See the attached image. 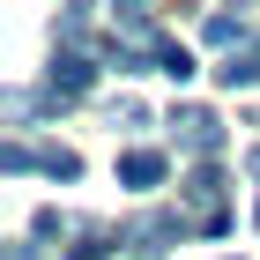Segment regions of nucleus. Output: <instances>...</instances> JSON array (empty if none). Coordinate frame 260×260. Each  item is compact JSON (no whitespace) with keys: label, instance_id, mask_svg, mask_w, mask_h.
Returning a JSON list of instances; mask_svg holds the SVG:
<instances>
[{"label":"nucleus","instance_id":"nucleus-1","mask_svg":"<svg viewBox=\"0 0 260 260\" xmlns=\"http://www.w3.org/2000/svg\"><path fill=\"white\" fill-rule=\"evenodd\" d=\"M0 171H8V179H22V171H45V179H82V156L75 149H60V141H8V149H0Z\"/></svg>","mask_w":260,"mask_h":260},{"label":"nucleus","instance_id":"nucleus-2","mask_svg":"<svg viewBox=\"0 0 260 260\" xmlns=\"http://www.w3.org/2000/svg\"><path fill=\"white\" fill-rule=\"evenodd\" d=\"M186 238H193V223H186L179 208H156V216H134V223L119 231V245H126L134 260H164L171 245H186Z\"/></svg>","mask_w":260,"mask_h":260},{"label":"nucleus","instance_id":"nucleus-3","mask_svg":"<svg viewBox=\"0 0 260 260\" xmlns=\"http://www.w3.org/2000/svg\"><path fill=\"white\" fill-rule=\"evenodd\" d=\"M171 134H179V149H193L201 164L223 156V119L208 112V104H171Z\"/></svg>","mask_w":260,"mask_h":260},{"label":"nucleus","instance_id":"nucleus-4","mask_svg":"<svg viewBox=\"0 0 260 260\" xmlns=\"http://www.w3.org/2000/svg\"><path fill=\"white\" fill-rule=\"evenodd\" d=\"M89 82H97V67H89V52H82V45H52V67H45V89H52V97H82V89H89Z\"/></svg>","mask_w":260,"mask_h":260},{"label":"nucleus","instance_id":"nucleus-5","mask_svg":"<svg viewBox=\"0 0 260 260\" xmlns=\"http://www.w3.org/2000/svg\"><path fill=\"white\" fill-rule=\"evenodd\" d=\"M164 149H126L119 156V186H134V193H149V186H164Z\"/></svg>","mask_w":260,"mask_h":260},{"label":"nucleus","instance_id":"nucleus-6","mask_svg":"<svg viewBox=\"0 0 260 260\" xmlns=\"http://www.w3.org/2000/svg\"><path fill=\"white\" fill-rule=\"evenodd\" d=\"M216 82H223V89H260V38H253V45H238V52L216 67Z\"/></svg>","mask_w":260,"mask_h":260},{"label":"nucleus","instance_id":"nucleus-7","mask_svg":"<svg viewBox=\"0 0 260 260\" xmlns=\"http://www.w3.org/2000/svg\"><path fill=\"white\" fill-rule=\"evenodd\" d=\"M179 201H208V208H223V164H216V156L193 164V171H186V186H179Z\"/></svg>","mask_w":260,"mask_h":260},{"label":"nucleus","instance_id":"nucleus-8","mask_svg":"<svg viewBox=\"0 0 260 260\" xmlns=\"http://www.w3.org/2000/svg\"><path fill=\"white\" fill-rule=\"evenodd\" d=\"M201 38L238 52V45H253V22H245V15H208V22H201Z\"/></svg>","mask_w":260,"mask_h":260},{"label":"nucleus","instance_id":"nucleus-9","mask_svg":"<svg viewBox=\"0 0 260 260\" xmlns=\"http://www.w3.org/2000/svg\"><path fill=\"white\" fill-rule=\"evenodd\" d=\"M156 75H171V82H193V52H186L179 38H164V45H156Z\"/></svg>","mask_w":260,"mask_h":260},{"label":"nucleus","instance_id":"nucleus-10","mask_svg":"<svg viewBox=\"0 0 260 260\" xmlns=\"http://www.w3.org/2000/svg\"><path fill=\"white\" fill-rule=\"evenodd\" d=\"M60 260H112V238H97V231H82V238L67 245Z\"/></svg>","mask_w":260,"mask_h":260},{"label":"nucleus","instance_id":"nucleus-11","mask_svg":"<svg viewBox=\"0 0 260 260\" xmlns=\"http://www.w3.org/2000/svg\"><path fill=\"white\" fill-rule=\"evenodd\" d=\"M60 231H67V216H60V208H38V223H30V238H60Z\"/></svg>","mask_w":260,"mask_h":260},{"label":"nucleus","instance_id":"nucleus-12","mask_svg":"<svg viewBox=\"0 0 260 260\" xmlns=\"http://www.w3.org/2000/svg\"><path fill=\"white\" fill-rule=\"evenodd\" d=\"M8 260H38V238H22V245H15V253H8Z\"/></svg>","mask_w":260,"mask_h":260}]
</instances>
